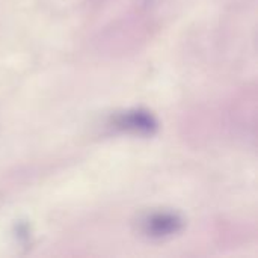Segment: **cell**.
Wrapping results in <instances>:
<instances>
[{"label": "cell", "instance_id": "2", "mask_svg": "<svg viewBox=\"0 0 258 258\" xmlns=\"http://www.w3.org/2000/svg\"><path fill=\"white\" fill-rule=\"evenodd\" d=\"M112 124L115 128L130 133H139V135H153L157 130V121L156 118L142 109H135L128 112H122L113 116Z\"/></svg>", "mask_w": 258, "mask_h": 258}, {"label": "cell", "instance_id": "1", "mask_svg": "<svg viewBox=\"0 0 258 258\" xmlns=\"http://www.w3.org/2000/svg\"><path fill=\"white\" fill-rule=\"evenodd\" d=\"M183 228V219L172 212H156L144 218L142 231L151 239H162L177 234Z\"/></svg>", "mask_w": 258, "mask_h": 258}]
</instances>
